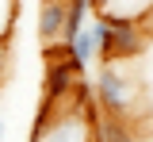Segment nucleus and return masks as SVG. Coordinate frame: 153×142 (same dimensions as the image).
I'll list each match as a JSON object with an SVG mask.
<instances>
[{
    "mask_svg": "<svg viewBox=\"0 0 153 142\" xmlns=\"http://www.w3.org/2000/svg\"><path fill=\"white\" fill-rule=\"evenodd\" d=\"M92 92H96V104H100L103 115H119V119L138 123V119H134V111H138V104H142V84L134 81L123 65L107 61V65L96 73Z\"/></svg>",
    "mask_w": 153,
    "mask_h": 142,
    "instance_id": "nucleus-1",
    "label": "nucleus"
},
{
    "mask_svg": "<svg viewBox=\"0 0 153 142\" xmlns=\"http://www.w3.org/2000/svg\"><path fill=\"white\" fill-rule=\"evenodd\" d=\"M65 23H69V0H38V39L46 50L57 42L65 46Z\"/></svg>",
    "mask_w": 153,
    "mask_h": 142,
    "instance_id": "nucleus-2",
    "label": "nucleus"
},
{
    "mask_svg": "<svg viewBox=\"0 0 153 142\" xmlns=\"http://www.w3.org/2000/svg\"><path fill=\"white\" fill-rule=\"evenodd\" d=\"M65 50H69V58H73L76 65H80V69H84V65H88V61H92L96 54H100V42H96L92 23H88V27H84V31H80V35H76V39L69 42V46H65Z\"/></svg>",
    "mask_w": 153,
    "mask_h": 142,
    "instance_id": "nucleus-3",
    "label": "nucleus"
},
{
    "mask_svg": "<svg viewBox=\"0 0 153 142\" xmlns=\"http://www.w3.org/2000/svg\"><path fill=\"white\" fill-rule=\"evenodd\" d=\"M0 142H4V115H0Z\"/></svg>",
    "mask_w": 153,
    "mask_h": 142,
    "instance_id": "nucleus-4",
    "label": "nucleus"
}]
</instances>
